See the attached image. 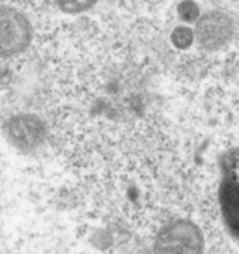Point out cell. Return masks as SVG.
<instances>
[{
	"instance_id": "3957f363",
	"label": "cell",
	"mask_w": 239,
	"mask_h": 254,
	"mask_svg": "<svg viewBox=\"0 0 239 254\" xmlns=\"http://www.w3.org/2000/svg\"><path fill=\"white\" fill-rule=\"evenodd\" d=\"M31 25L17 8H0V56H15L31 41Z\"/></svg>"
},
{
	"instance_id": "8992f818",
	"label": "cell",
	"mask_w": 239,
	"mask_h": 254,
	"mask_svg": "<svg viewBox=\"0 0 239 254\" xmlns=\"http://www.w3.org/2000/svg\"><path fill=\"white\" fill-rule=\"evenodd\" d=\"M59 8L66 13H80L94 7L97 0H56Z\"/></svg>"
},
{
	"instance_id": "6da1fadb",
	"label": "cell",
	"mask_w": 239,
	"mask_h": 254,
	"mask_svg": "<svg viewBox=\"0 0 239 254\" xmlns=\"http://www.w3.org/2000/svg\"><path fill=\"white\" fill-rule=\"evenodd\" d=\"M218 202L228 233L239 243V146L220 158Z\"/></svg>"
},
{
	"instance_id": "7a4b0ae2",
	"label": "cell",
	"mask_w": 239,
	"mask_h": 254,
	"mask_svg": "<svg viewBox=\"0 0 239 254\" xmlns=\"http://www.w3.org/2000/svg\"><path fill=\"white\" fill-rule=\"evenodd\" d=\"M202 230L193 221L177 218L161 228L154 241V254H203Z\"/></svg>"
},
{
	"instance_id": "277c9868",
	"label": "cell",
	"mask_w": 239,
	"mask_h": 254,
	"mask_svg": "<svg viewBox=\"0 0 239 254\" xmlns=\"http://www.w3.org/2000/svg\"><path fill=\"white\" fill-rule=\"evenodd\" d=\"M200 45L206 50H216L223 46L233 35V21L223 12H210L205 13L197 21L195 26Z\"/></svg>"
},
{
	"instance_id": "ba28073f",
	"label": "cell",
	"mask_w": 239,
	"mask_h": 254,
	"mask_svg": "<svg viewBox=\"0 0 239 254\" xmlns=\"http://www.w3.org/2000/svg\"><path fill=\"white\" fill-rule=\"evenodd\" d=\"M179 13H180V17L183 20L193 21V20L198 18L200 10L197 7V3H193V2H190V0H187V2H182L180 5H179Z\"/></svg>"
},
{
	"instance_id": "52a82bcc",
	"label": "cell",
	"mask_w": 239,
	"mask_h": 254,
	"mask_svg": "<svg viewBox=\"0 0 239 254\" xmlns=\"http://www.w3.org/2000/svg\"><path fill=\"white\" fill-rule=\"evenodd\" d=\"M193 40V33L192 30L187 28V26H179L172 31V41L177 48H187Z\"/></svg>"
},
{
	"instance_id": "5b68a950",
	"label": "cell",
	"mask_w": 239,
	"mask_h": 254,
	"mask_svg": "<svg viewBox=\"0 0 239 254\" xmlns=\"http://www.w3.org/2000/svg\"><path fill=\"white\" fill-rule=\"evenodd\" d=\"M10 133L21 148L30 149L45 141L46 128L45 123L35 115H20L10 122Z\"/></svg>"
}]
</instances>
